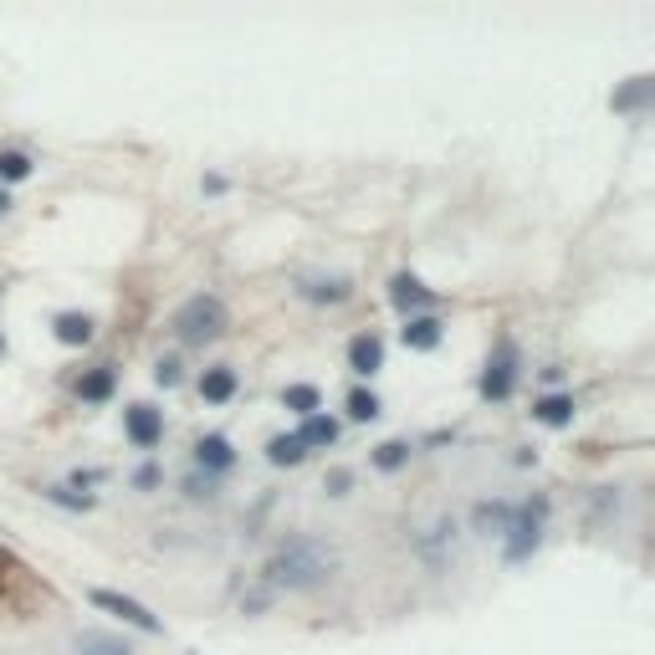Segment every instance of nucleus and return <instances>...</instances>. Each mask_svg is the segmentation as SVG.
I'll return each mask as SVG.
<instances>
[{
	"mask_svg": "<svg viewBox=\"0 0 655 655\" xmlns=\"http://www.w3.org/2000/svg\"><path fill=\"white\" fill-rule=\"evenodd\" d=\"M328 569H333V553H328L323 543H313V538H297V543L277 548V558L267 563V579H272V584H287V589H308V584H318Z\"/></svg>",
	"mask_w": 655,
	"mask_h": 655,
	"instance_id": "f257e3e1",
	"label": "nucleus"
},
{
	"mask_svg": "<svg viewBox=\"0 0 655 655\" xmlns=\"http://www.w3.org/2000/svg\"><path fill=\"white\" fill-rule=\"evenodd\" d=\"M174 333H180L185 343H210V338H221L226 333V302L221 297H190L180 313H174Z\"/></svg>",
	"mask_w": 655,
	"mask_h": 655,
	"instance_id": "f03ea898",
	"label": "nucleus"
},
{
	"mask_svg": "<svg viewBox=\"0 0 655 655\" xmlns=\"http://www.w3.org/2000/svg\"><path fill=\"white\" fill-rule=\"evenodd\" d=\"M517 389V343H497V354L487 359V374H482V400H507Z\"/></svg>",
	"mask_w": 655,
	"mask_h": 655,
	"instance_id": "7ed1b4c3",
	"label": "nucleus"
},
{
	"mask_svg": "<svg viewBox=\"0 0 655 655\" xmlns=\"http://www.w3.org/2000/svg\"><path fill=\"white\" fill-rule=\"evenodd\" d=\"M538 538H543V502H528V507L507 522V558L522 563V558L538 548Z\"/></svg>",
	"mask_w": 655,
	"mask_h": 655,
	"instance_id": "20e7f679",
	"label": "nucleus"
},
{
	"mask_svg": "<svg viewBox=\"0 0 655 655\" xmlns=\"http://www.w3.org/2000/svg\"><path fill=\"white\" fill-rule=\"evenodd\" d=\"M98 609H108V615H118L123 625H134V630H144V635H159V615H149V609L139 604V599H128V594H113V589H93L87 594Z\"/></svg>",
	"mask_w": 655,
	"mask_h": 655,
	"instance_id": "39448f33",
	"label": "nucleus"
},
{
	"mask_svg": "<svg viewBox=\"0 0 655 655\" xmlns=\"http://www.w3.org/2000/svg\"><path fill=\"white\" fill-rule=\"evenodd\" d=\"M123 430H128V441H134L139 451H154L164 441V415L154 405H128L123 410Z\"/></svg>",
	"mask_w": 655,
	"mask_h": 655,
	"instance_id": "423d86ee",
	"label": "nucleus"
},
{
	"mask_svg": "<svg viewBox=\"0 0 655 655\" xmlns=\"http://www.w3.org/2000/svg\"><path fill=\"white\" fill-rule=\"evenodd\" d=\"M441 333H446V323L435 318V313H415V318H405V328H400L405 348H415V354H430V348L441 343Z\"/></svg>",
	"mask_w": 655,
	"mask_h": 655,
	"instance_id": "0eeeda50",
	"label": "nucleus"
},
{
	"mask_svg": "<svg viewBox=\"0 0 655 655\" xmlns=\"http://www.w3.org/2000/svg\"><path fill=\"white\" fill-rule=\"evenodd\" d=\"M389 302H395V308L405 313V318H415V308H430V292H425V282L420 277H410V272H400L395 282H389Z\"/></svg>",
	"mask_w": 655,
	"mask_h": 655,
	"instance_id": "6e6552de",
	"label": "nucleus"
},
{
	"mask_svg": "<svg viewBox=\"0 0 655 655\" xmlns=\"http://www.w3.org/2000/svg\"><path fill=\"white\" fill-rule=\"evenodd\" d=\"M348 369L354 374H374V369H384V343L374 338V333H359L354 343H348Z\"/></svg>",
	"mask_w": 655,
	"mask_h": 655,
	"instance_id": "1a4fd4ad",
	"label": "nucleus"
},
{
	"mask_svg": "<svg viewBox=\"0 0 655 655\" xmlns=\"http://www.w3.org/2000/svg\"><path fill=\"white\" fill-rule=\"evenodd\" d=\"M195 461H200L205 471H231V466H236V451H231L226 435H200V441H195Z\"/></svg>",
	"mask_w": 655,
	"mask_h": 655,
	"instance_id": "9d476101",
	"label": "nucleus"
},
{
	"mask_svg": "<svg viewBox=\"0 0 655 655\" xmlns=\"http://www.w3.org/2000/svg\"><path fill=\"white\" fill-rule=\"evenodd\" d=\"M93 318L87 313H57L52 318V333H57V343H67V348H82V343H93Z\"/></svg>",
	"mask_w": 655,
	"mask_h": 655,
	"instance_id": "9b49d317",
	"label": "nucleus"
},
{
	"mask_svg": "<svg viewBox=\"0 0 655 655\" xmlns=\"http://www.w3.org/2000/svg\"><path fill=\"white\" fill-rule=\"evenodd\" d=\"M200 395H205L210 405H226V400L236 395V369H226V364H221V369H205V374H200Z\"/></svg>",
	"mask_w": 655,
	"mask_h": 655,
	"instance_id": "f8f14e48",
	"label": "nucleus"
},
{
	"mask_svg": "<svg viewBox=\"0 0 655 655\" xmlns=\"http://www.w3.org/2000/svg\"><path fill=\"white\" fill-rule=\"evenodd\" d=\"M533 420H538V425H553V430L569 425V420H574V395H543V400L533 405Z\"/></svg>",
	"mask_w": 655,
	"mask_h": 655,
	"instance_id": "ddd939ff",
	"label": "nucleus"
},
{
	"mask_svg": "<svg viewBox=\"0 0 655 655\" xmlns=\"http://www.w3.org/2000/svg\"><path fill=\"white\" fill-rule=\"evenodd\" d=\"M77 395H82L87 405H103V400H113V369L103 364V369H93V374H82V379H77Z\"/></svg>",
	"mask_w": 655,
	"mask_h": 655,
	"instance_id": "4468645a",
	"label": "nucleus"
},
{
	"mask_svg": "<svg viewBox=\"0 0 655 655\" xmlns=\"http://www.w3.org/2000/svg\"><path fill=\"white\" fill-rule=\"evenodd\" d=\"M348 292H354V282H348V277H313V282H302V297H308V302H343Z\"/></svg>",
	"mask_w": 655,
	"mask_h": 655,
	"instance_id": "2eb2a0df",
	"label": "nucleus"
},
{
	"mask_svg": "<svg viewBox=\"0 0 655 655\" xmlns=\"http://www.w3.org/2000/svg\"><path fill=\"white\" fill-rule=\"evenodd\" d=\"M282 405H287V410H297L302 420H308V415H318L323 395H318V384H287V389H282Z\"/></svg>",
	"mask_w": 655,
	"mask_h": 655,
	"instance_id": "dca6fc26",
	"label": "nucleus"
},
{
	"mask_svg": "<svg viewBox=\"0 0 655 655\" xmlns=\"http://www.w3.org/2000/svg\"><path fill=\"white\" fill-rule=\"evenodd\" d=\"M297 441H302V446H333V441H338V420L308 415V420H302V430H297Z\"/></svg>",
	"mask_w": 655,
	"mask_h": 655,
	"instance_id": "f3484780",
	"label": "nucleus"
},
{
	"mask_svg": "<svg viewBox=\"0 0 655 655\" xmlns=\"http://www.w3.org/2000/svg\"><path fill=\"white\" fill-rule=\"evenodd\" d=\"M302 456H308V446H302L297 435H272V441H267V461L272 466H297Z\"/></svg>",
	"mask_w": 655,
	"mask_h": 655,
	"instance_id": "a211bd4d",
	"label": "nucleus"
},
{
	"mask_svg": "<svg viewBox=\"0 0 655 655\" xmlns=\"http://www.w3.org/2000/svg\"><path fill=\"white\" fill-rule=\"evenodd\" d=\"M77 655H128V645L113 640V635H82V640H77Z\"/></svg>",
	"mask_w": 655,
	"mask_h": 655,
	"instance_id": "6ab92c4d",
	"label": "nucleus"
},
{
	"mask_svg": "<svg viewBox=\"0 0 655 655\" xmlns=\"http://www.w3.org/2000/svg\"><path fill=\"white\" fill-rule=\"evenodd\" d=\"M405 461H410V446H405V441H384V446L374 451V466H379V471H400Z\"/></svg>",
	"mask_w": 655,
	"mask_h": 655,
	"instance_id": "aec40b11",
	"label": "nucleus"
},
{
	"mask_svg": "<svg viewBox=\"0 0 655 655\" xmlns=\"http://www.w3.org/2000/svg\"><path fill=\"white\" fill-rule=\"evenodd\" d=\"M26 174H31V159H26L21 149H6V154H0V180H6V185L26 180Z\"/></svg>",
	"mask_w": 655,
	"mask_h": 655,
	"instance_id": "412c9836",
	"label": "nucleus"
},
{
	"mask_svg": "<svg viewBox=\"0 0 655 655\" xmlns=\"http://www.w3.org/2000/svg\"><path fill=\"white\" fill-rule=\"evenodd\" d=\"M348 415H354V420H374L379 415V395H374V389H354V395H348Z\"/></svg>",
	"mask_w": 655,
	"mask_h": 655,
	"instance_id": "4be33fe9",
	"label": "nucleus"
},
{
	"mask_svg": "<svg viewBox=\"0 0 655 655\" xmlns=\"http://www.w3.org/2000/svg\"><path fill=\"white\" fill-rule=\"evenodd\" d=\"M154 384L174 389V384H180V364H174V359H159V364H154Z\"/></svg>",
	"mask_w": 655,
	"mask_h": 655,
	"instance_id": "5701e85b",
	"label": "nucleus"
},
{
	"mask_svg": "<svg viewBox=\"0 0 655 655\" xmlns=\"http://www.w3.org/2000/svg\"><path fill=\"white\" fill-rule=\"evenodd\" d=\"M47 497H52V502H62V507H93V497H87V492H82V497H77V492H72V487H52V492H47Z\"/></svg>",
	"mask_w": 655,
	"mask_h": 655,
	"instance_id": "b1692460",
	"label": "nucleus"
},
{
	"mask_svg": "<svg viewBox=\"0 0 655 655\" xmlns=\"http://www.w3.org/2000/svg\"><path fill=\"white\" fill-rule=\"evenodd\" d=\"M640 98H645V77H635V87H630V93H625V98H615V108H635Z\"/></svg>",
	"mask_w": 655,
	"mask_h": 655,
	"instance_id": "393cba45",
	"label": "nucleus"
},
{
	"mask_svg": "<svg viewBox=\"0 0 655 655\" xmlns=\"http://www.w3.org/2000/svg\"><path fill=\"white\" fill-rule=\"evenodd\" d=\"M348 482H354L348 471H333V476H328V492H333V497H343V492H348Z\"/></svg>",
	"mask_w": 655,
	"mask_h": 655,
	"instance_id": "a878e982",
	"label": "nucleus"
},
{
	"mask_svg": "<svg viewBox=\"0 0 655 655\" xmlns=\"http://www.w3.org/2000/svg\"><path fill=\"white\" fill-rule=\"evenodd\" d=\"M154 482H159L154 466H139V471H134V487H154Z\"/></svg>",
	"mask_w": 655,
	"mask_h": 655,
	"instance_id": "bb28decb",
	"label": "nucleus"
},
{
	"mask_svg": "<svg viewBox=\"0 0 655 655\" xmlns=\"http://www.w3.org/2000/svg\"><path fill=\"white\" fill-rule=\"evenodd\" d=\"M6 210H11V195H6V190H0V215H6Z\"/></svg>",
	"mask_w": 655,
	"mask_h": 655,
	"instance_id": "cd10ccee",
	"label": "nucleus"
},
{
	"mask_svg": "<svg viewBox=\"0 0 655 655\" xmlns=\"http://www.w3.org/2000/svg\"><path fill=\"white\" fill-rule=\"evenodd\" d=\"M0 354H6V333H0Z\"/></svg>",
	"mask_w": 655,
	"mask_h": 655,
	"instance_id": "c85d7f7f",
	"label": "nucleus"
}]
</instances>
